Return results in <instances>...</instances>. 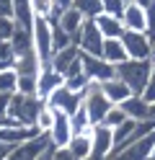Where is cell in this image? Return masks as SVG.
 Listing matches in <instances>:
<instances>
[{
	"label": "cell",
	"mask_w": 155,
	"mask_h": 160,
	"mask_svg": "<svg viewBox=\"0 0 155 160\" xmlns=\"http://www.w3.org/2000/svg\"><path fill=\"white\" fill-rule=\"evenodd\" d=\"M116 78H121L132 88L134 96H142L152 78V62L150 59H127L124 65L116 67Z\"/></svg>",
	"instance_id": "6da1fadb"
},
{
	"label": "cell",
	"mask_w": 155,
	"mask_h": 160,
	"mask_svg": "<svg viewBox=\"0 0 155 160\" xmlns=\"http://www.w3.org/2000/svg\"><path fill=\"white\" fill-rule=\"evenodd\" d=\"M47 106V101H41L39 96H21L16 93L13 101H10V108H8V116L18 122L21 127H36V119L41 114V108Z\"/></svg>",
	"instance_id": "7a4b0ae2"
},
{
	"label": "cell",
	"mask_w": 155,
	"mask_h": 160,
	"mask_svg": "<svg viewBox=\"0 0 155 160\" xmlns=\"http://www.w3.org/2000/svg\"><path fill=\"white\" fill-rule=\"evenodd\" d=\"M34 52L39 57L41 65H52L54 59V39H52V23L44 18H36L34 21Z\"/></svg>",
	"instance_id": "3957f363"
},
{
	"label": "cell",
	"mask_w": 155,
	"mask_h": 160,
	"mask_svg": "<svg viewBox=\"0 0 155 160\" xmlns=\"http://www.w3.org/2000/svg\"><path fill=\"white\" fill-rule=\"evenodd\" d=\"M83 106H85V111H88V116H90V124H93V127L103 124L106 114L114 108V103L106 98V93L101 91V85H90V88H88L85 98H83Z\"/></svg>",
	"instance_id": "277c9868"
},
{
	"label": "cell",
	"mask_w": 155,
	"mask_h": 160,
	"mask_svg": "<svg viewBox=\"0 0 155 160\" xmlns=\"http://www.w3.org/2000/svg\"><path fill=\"white\" fill-rule=\"evenodd\" d=\"M80 52L83 54H93V57H103V44H106V39H103L101 28L96 26V21H85L78 34V42Z\"/></svg>",
	"instance_id": "5b68a950"
},
{
	"label": "cell",
	"mask_w": 155,
	"mask_h": 160,
	"mask_svg": "<svg viewBox=\"0 0 155 160\" xmlns=\"http://www.w3.org/2000/svg\"><path fill=\"white\" fill-rule=\"evenodd\" d=\"M83 72L88 75L90 83L96 85H103L109 80L116 78V67L109 65L103 57H93V54H83Z\"/></svg>",
	"instance_id": "8992f818"
},
{
	"label": "cell",
	"mask_w": 155,
	"mask_h": 160,
	"mask_svg": "<svg viewBox=\"0 0 155 160\" xmlns=\"http://www.w3.org/2000/svg\"><path fill=\"white\" fill-rule=\"evenodd\" d=\"M121 42H124V49H127L129 59H150L152 57V39L145 31H127L121 36Z\"/></svg>",
	"instance_id": "52a82bcc"
},
{
	"label": "cell",
	"mask_w": 155,
	"mask_h": 160,
	"mask_svg": "<svg viewBox=\"0 0 155 160\" xmlns=\"http://www.w3.org/2000/svg\"><path fill=\"white\" fill-rule=\"evenodd\" d=\"M54 111H57V108H54ZM72 137H75V129H72V119H70L67 114L57 111V116H54V127L49 129V142H52V147L65 150V147H70Z\"/></svg>",
	"instance_id": "ba28073f"
},
{
	"label": "cell",
	"mask_w": 155,
	"mask_h": 160,
	"mask_svg": "<svg viewBox=\"0 0 155 160\" xmlns=\"http://www.w3.org/2000/svg\"><path fill=\"white\" fill-rule=\"evenodd\" d=\"M152 150H155V132H150L145 139H140V142H134L124 150H116L109 160H150Z\"/></svg>",
	"instance_id": "9c48e42d"
},
{
	"label": "cell",
	"mask_w": 155,
	"mask_h": 160,
	"mask_svg": "<svg viewBox=\"0 0 155 160\" xmlns=\"http://www.w3.org/2000/svg\"><path fill=\"white\" fill-rule=\"evenodd\" d=\"M83 98H85V96L72 93L70 88H65V85H62L59 91H54V93L49 96V101H47V103H49L52 108H57V111L67 114V116H75V111L83 106Z\"/></svg>",
	"instance_id": "30bf717a"
},
{
	"label": "cell",
	"mask_w": 155,
	"mask_h": 160,
	"mask_svg": "<svg viewBox=\"0 0 155 160\" xmlns=\"http://www.w3.org/2000/svg\"><path fill=\"white\" fill-rule=\"evenodd\" d=\"M49 134H39L34 139H28V142L13 147V152H10L8 160H39V155H44V150L49 147Z\"/></svg>",
	"instance_id": "8fae6325"
},
{
	"label": "cell",
	"mask_w": 155,
	"mask_h": 160,
	"mask_svg": "<svg viewBox=\"0 0 155 160\" xmlns=\"http://www.w3.org/2000/svg\"><path fill=\"white\" fill-rule=\"evenodd\" d=\"M62 85H65V78H62L52 65L41 67V72H39V98L41 101H49V96L54 91H59Z\"/></svg>",
	"instance_id": "7c38bea8"
},
{
	"label": "cell",
	"mask_w": 155,
	"mask_h": 160,
	"mask_svg": "<svg viewBox=\"0 0 155 160\" xmlns=\"http://www.w3.org/2000/svg\"><path fill=\"white\" fill-rule=\"evenodd\" d=\"M41 132L36 127H3L0 129V142L8 145V147H18V145H23V142H28V139H34Z\"/></svg>",
	"instance_id": "4fadbf2b"
},
{
	"label": "cell",
	"mask_w": 155,
	"mask_h": 160,
	"mask_svg": "<svg viewBox=\"0 0 155 160\" xmlns=\"http://www.w3.org/2000/svg\"><path fill=\"white\" fill-rule=\"evenodd\" d=\"M121 21H124V28H127V31H145L147 34V11L140 8L137 3H127Z\"/></svg>",
	"instance_id": "5bb4252c"
},
{
	"label": "cell",
	"mask_w": 155,
	"mask_h": 160,
	"mask_svg": "<svg viewBox=\"0 0 155 160\" xmlns=\"http://www.w3.org/2000/svg\"><path fill=\"white\" fill-rule=\"evenodd\" d=\"M80 57H83L80 47H78V44H72V47H67V49H62V52H57V54H54V59H52V67H54L57 72L65 78L70 70L80 62Z\"/></svg>",
	"instance_id": "9a60e30c"
},
{
	"label": "cell",
	"mask_w": 155,
	"mask_h": 160,
	"mask_svg": "<svg viewBox=\"0 0 155 160\" xmlns=\"http://www.w3.org/2000/svg\"><path fill=\"white\" fill-rule=\"evenodd\" d=\"M101 91L106 93V98H109L114 106H121L124 101H129V98L134 96V93H132V88L124 83L121 78H114V80H109V83H103V85H101Z\"/></svg>",
	"instance_id": "2e32d148"
},
{
	"label": "cell",
	"mask_w": 155,
	"mask_h": 160,
	"mask_svg": "<svg viewBox=\"0 0 155 160\" xmlns=\"http://www.w3.org/2000/svg\"><path fill=\"white\" fill-rule=\"evenodd\" d=\"M96 26L101 28L103 39H121L124 34H127V28H124V21L116 16H109V13H101L96 18Z\"/></svg>",
	"instance_id": "e0dca14e"
},
{
	"label": "cell",
	"mask_w": 155,
	"mask_h": 160,
	"mask_svg": "<svg viewBox=\"0 0 155 160\" xmlns=\"http://www.w3.org/2000/svg\"><path fill=\"white\" fill-rule=\"evenodd\" d=\"M124 114H127L129 119H134V122H150V103L145 101L142 96H132L129 101L121 103Z\"/></svg>",
	"instance_id": "ac0fdd59"
},
{
	"label": "cell",
	"mask_w": 155,
	"mask_h": 160,
	"mask_svg": "<svg viewBox=\"0 0 155 160\" xmlns=\"http://www.w3.org/2000/svg\"><path fill=\"white\" fill-rule=\"evenodd\" d=\"M10 47H13L16 59L23 57V54H28V52H34V31H28V28L18 26L16 34H13V39H10Z\"/></svg>",
	"instance_id": "d6986e66"
},
{
	"label": "cell",
	"mask_w": 155,
	"mask_h": 160,
	"mask_svg": "<svg viewBox=\"0 0 155 160\" xmlns=\"http://www.w3.org/2000/svg\"><path fill=\"white\" fill-rule=\"evenodd\" d=\"M103 59L109 65H114V67H119V65H124L129 59L121 39H106V44H103Z\"/></svg>",
	"instance_id": "ffe728a7"
},
{
	"label": "cell",
	"mask_w": 155,
	"mask_h": 160,
	"mask_svg": "<svg viewBox=\"0 0 155 160\" xmlns=\"http://www.w3.org/2000/svg\"><path fill=\"white\" fill-rule=\"evenodd\" d=\"M13 18L18 26L34 31V21H36V13H34V5L31 0H13Z\"/></svg>",
	"instance_id": "44dd1931"
},
{
	"label": "cell",
	"mask_w": 155,
	"mask_h": 160,
	"mask_svg": "<svg viewBox=\"0 0 155 160\" xmlns=\"http://www.w3.org/2000/svg\"><path fill=\"white\" fill-rule=\"evenodd\" d=\"M90 132L93 129H88V132H83V134H75L72 142H70V147H67L78 160H90V155H93V137H90Z\"/></svg>",
	"instance_id": "7402d4cb"
},
{
	"label": "cell",
	"mask_w": 155,
	"mask_h": 160,
	"mask_svg": "<svg viewBox=\"0 0 155 160\" xmlns=\"http://www.w3.org/2000/svg\"><path fill=\"white\" fill-rule=\"evenodd\" d=\"M65 31L72 36V42H78V34H80V28H83V23H85V18H83L75 8H70V11H62V16H59V21H57Z\"/></svg>",
	"instance_id": "603a6c76"
},
{
	"label": "cell",
	"mask_w": 155,
	"mask_h": 160,
	"mask_svg": "<svg viewBox=\"0 0 155 160\" xmlns=\"http://www.w3.org/2000/svg\"><path fill=\"white\" fill-rule=\"evenodd\" d=\"M72 8L85 18V21H96L103 13V3L101 0H72Z\"/></svg>",
	"instance_id": "cb8c5ba5"
},
{
	"label": "cell",
	"mask_w": 155,
	"mask_h": 160,
	"mask_svg": "<svg viewBox=\"0 0 155 160\" xmlns=\"http://www.w3.org/2000/svg\"><path fill=\"white\" fill-rule=\"evenodd\" d=\"M41 67H44V65L39 62L36 52H28V54H23V57L16 59V72H18V75H36V78H39Z\"/></svg>",
	"instance_id": "d4e9b609"
},
{
	"label": "cell",
	"mask_w": 155,
	"mask_h": 160,
	"mask_svg": "<svg viewBox=\"0 0 155 160\" xmlns=\"http://www.w3.org/2000/svg\"><path fill=\"white\" fill-rule=\"evenodd\" d=\"M52 39H54V52H62V49H67V47L75 44V42H72V36L59 23H52Z\"/></svg>",
	"instance_id": "484cf974"
},
{
	"label": "cell",
	"mask_w": 155,
	"mask_h": 160,
	"mask_svg": "<svg viewBox=\"0 0 155 160\" xmlns=\"http://www.w3.org/2000/svg\"><path fill=\"white\" fill-rule=\"evenodd\" d=\"M54 116H57V111H54L49 103L41 108V114H39V119H36V129H39L41 134H49V129L54 127Z\"/></svg>",
	"instance_id": "4316f807"
},
{
	"label": "cell",
	"mask_w": 155,
	"mask_h": 160,
	"mask_svg": "<svg viewBox=\"0 0 155 160\" xmlns=\"http://www.w3.org/2000/svg\"><path fill=\"white\" fill-rule=\"evenodd\" d=\"M0 93H18V72L16 70H5L0 72Z\"/></svg>",
	"instance_id": "83f0119b"
},
{
	"label": "cell",
	"mask_w": 155,
	"mask_h": 160,
	"mask_svg": "<svg viewBox=\"0 0 155 160\" xmlns=\"http://www.w3.org/2000/svg\"><path fill=\"white\" fill-rule=\"evenodd\" d=\"M70 119H72V129H75V134H83V132H88V129H93L85 106H80L78 111H75V116H70Z\"/></svg>",
	"instance_id": "f1b7e54d"
},
{
	"label": "cell",
	"mask_w": 155,
	"mask_h": 160,
	"mask_svg": "<svg viewBox=\"0 0 155 160\" xmlns=\"http://www.w3.org/2000/svg\"><path fill=\"white\" fill-rule=\"evenodd\" d=\"M127 114H124V108L121 106H114L111 111L106 114V119H103V127H109V129H116V127H121L124 122H127Z\"/></svg>",
	"instance_id": "f546056e"
},
{
	"label": "cell",
	"mask_w": 155,
	"mask_h": 160,
	"mask_svg": "<svg viewBox=\"0 0 155 160\" xmlns=\"http://www.w3.org/2000/svg\"><path fill=\"white\" fill-rule=\"evenodd\" d=\"M16 28H18L16 18H0V42H10Z\"/></svg>",
	"instance_id": "4dcf8cb0"
},
{
	"label": "cell",
	"mask_w": 155,
	"mask_h": 160,
	"mask_svg": "<svg viewBox=\"0 0 155 160\" xmlns=\"http://www.w3.org/2000/svg\"><path fill=\"white\" fill-rule=\"evenodd\" d=\"M101 3H103V13H109V16H116V18H121V16H124L127 0H101Z\"/></svg>",
	"instance_id": "1f68e13d"
},
{
	"label": "cell",
	"mask_w": 155,
	"mask_h": 160,
	"mask_svg": "<svg viewBox=\"0 0 155 160\" xmlns=\"http://www.w3.org/2000/svg\"><path fill=\"white\" fill-rule=\"evenodd\" d=\"M0 62H16V54H13L10 42H0Z\"/></svg>",
	"instance_id": "d6a6232c"
},
{
	"label": "cell",
	"mask_w": 155,
	"mask_h": 160,
	"mask_svg": "<svg viewBox=\"0 0 155 160\" xmlns=\"http://www.w3.org/2000/svg\"><path fill=\"white\" fill-rule=\"evenodd\" d=\"M147 36L155 42V3L147 8Z\"/></svg>",
	"instance_id": "836d02e7"
},
{
	"label": "cell",
	"mask_w": 155,
	"mask_h": 160,
	"mask_svg": "<svg viewBox=\"0 0 155 160\" xmlns=\"http://www.w3.org/2000/svg\"><path fill=\"white\" fill-rule=\"evenodd\" d=\"M16 96V93H13ZM10 93H0V116H8V108H10V101H13Z\"/></svg>",
	"instance_id": "e575fe53"
},
{
	"label": "cell",
	"mask_w": 155,
	"mask_h": 160,
	"mask_svg": "<svg viewBox=\"0 0 155 160\" xmlns=\"http://www.w3.org/2000/svg\"><path fill=\"white\" fill-rule=\"evenodd\" d=\"M0 18H13V0H0Z\"/></svg>",
	"instance_id": "d590c367"
},
{
	"label": "cell",
	"mask_w": 155,
	"mask_h": 160,
	"mask_svg": "<svg viewBox=\"0 0 155 160\" xmlns=\"http://www.w3.org/2000/svg\"><path fill=\"white\" fill-rule=\"evenodd\" d=\"M142 98H145V101H147V103H155V75L150 78V83H147V88H145Z\"/></svg>",
	"instance_id": "8d00e7d4"
},
{
	"label": "cell",
	"mask_w": 155,
	"mask_h": 160,
	"mask_svg": "<svg viewBox=\"0 0 155 160\" xmlns=\"http://www.w3.org/2000/svg\"><path fill=\"white\" fill-rule=\"evenodd\" d=\"M52 160H78V158L65 147V150H54V158H52Z\"/></svg>",
	"instance_id": "74e56055"
},
{
	"label": "cell",
	"mask_w": 155,
	"mask_h": 160,
	"mask_svg": "<svg viewBox=\"0 0 155 160\" xmlns=\"http://www.w3.org/2000/svg\"><path fill=\"white\" fill-rule=\"evenodd\" d=\"M54 150H57V147H52V145H49V147L44 150V155H39V160H52V158H54Z\"/></svg>",
	"instance_id": "f35d334b"
},
{
	"label": "cell",
	"mask_w": 155,
	"mask_h": 160,
	"mask_svg": "<svg viewBox=\"0 0 155 160\" xmlns=\"http://www.w3.org/2000/svg\"><path fill=\"white\" fill-rule=\"evenodd\" d=\"M54 3H57L59 11H70V8H72V0H54Z\"/></svg>",
	"instance_id": "ab89813d"
},
{
	"label": "cell",
	"mask_w": 155,
	"mask_h": 160,
	"mask_svg": "<svg viewBox=\"0 0 155 160\" xmlns=\"http://www.w3.org/2000/svg\"><path fill=\"white\" fill-rule=\"evenodd\" d=\"M132 3H137L140 8H145V11H147V8H150V5L155 3V0H132Z\"/></svg>",
	"instance_id": "60d3db41"
},
{
	"label": "cell",
	"mask_w": 155,
	"mask_h": 160,
	"mask_svg": "<svg viewBox=\"0 0 155 160\" xmlns=\"http://www.w3.org/2000/svg\"><path fill=\"white\" fill-rule=\"evenodd\" d=\"M150 122H155V103H150Z\"/></svg>",
	"instance_id": "b9f144b4"
},
{
	"label": "cell",
	"mask_w": 155,
	"mask_h": 160,
	"mask_svg": "<svg viewBox=\"0 0 155 160\" xmlns=\"http://www.w3.org/2000/svg\"><path fill=\"white\" fill-rule=\"evenodd\" d=\"M150 59H152V62H155V42H152V57H150Z\"/></svg>",
	"instance_id": "7bdbcfd3"
},
{
	"label": "cell",
	"mask_w": 155,
	"mask_h": 160,
	"mask_svg": "<svg viewBox=\"0 0 155 160\" xmlns=\"http://www.w3.org/2000/svg\"><path fill=\"white\" fill-rule=\"evenodd\" d=\"M152 75H155V62H152Z\"/></svg>",
	"instance_id": "ee69618b"
},
{
	"label": "cell",
	"mask_w": 155,
	"mask_h": 160,
	"mask_svg": "<svg viewBox=\"0 0 155 160\" xmlns=\"http://www.w3.org/2000/svg\"><path fill=\"white\" fill-rule=\"evenodd\" d=\"M150 160H155V150H152V158H150Z\"/></svg>",
	"instance_id": "f6af8a7d"
},
{
	"label": "cell",
	"mask_w": 155,
	"mask_h": 160,
	"mask_svg": "<svg viewBox=\"0 0 155 160\" xmlns=\"http://www.w3.org/2000/svg\"><path fill=\"white\" fill-rule=\"evenodd\" d=\"M127 3H132V0H127Z\"/></svg>",
	"instance_id": "bcb514c9"
}]
</instances>
